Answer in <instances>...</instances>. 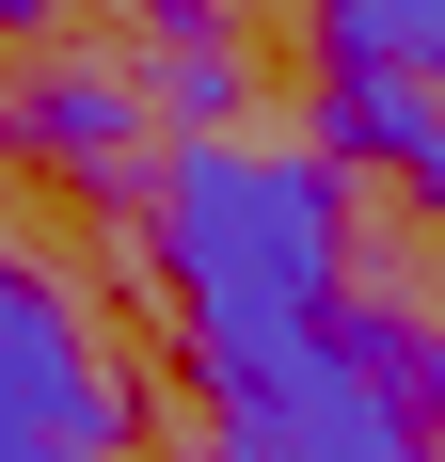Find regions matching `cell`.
I'll return each instance as SVG.
<instances>
[{"instance_id":"9","label":"cell","mask_w":445,"mask_h":462,"mask_svg":"<svg viewBox=\"0 0 445 462\" xmlns=\"http://www.w3.org/2000/svg\"><path fill=\"white\" fill-rule=\"evenodd\" d=\"M48 16H64V0H0V32H48Z\"/></svg>"},{"instance_id":"2","label":"cell","mask_w":445,"mask_h":462,"mask_svg":"<svg viewBox=\"0 0 445 462\" xmlns=\"http://www.w3.org/2000/svg\"><path fill=\"white\" fill-rule=\"evenodd\" d=\"M207 462H445V447L398 415L366 303H334L318 335H286L255 367H207Z\"/></svg>"},{"instance_id":"7","label":"cell","mask_w":445,"mask_h":462,"mask_svg":"<svg viewBox=\"0 0 445 462\" xmlns=\"http://www.w3.org/2000/svg\"><path fill=\"white\" fill-rule=\"evenodd\" d=\"M318 64H382V80H445V0H318Z\"/></svg>"},{"instance_id":"4","label":"cell","mask_w":445,"mask_h":462,"mask_svg":"<svg viewBox=\"0 0 445 462\" xmlns=\"http://www.w3.org/2000/svg\"><path fill=\"white\" fill-rule=\"evenodd\" d=\"M318 160H334V176H398L413 208H445V80L334 64V80H318Z\"/></svg>"},{"instance_id":"1","label":"cell","mask_w":445,"mask_h":462,"mask_svg":"<svg viewBox=\"0 0 445 462\" xmlns=\"http://www.w3.org/2000/svg\"><path fill=\"white\" fill-rule=\"evenodd\" d=\"M143 255L176 287V319L207 367H255L286 335L334 319V272H350V176L318 143H159V191H143Z\"/></svg>"},{"instance_id":"8","label":"cell","mask_w":445,"mask_h":462,"mask_svg":"<svg viewBox=\"0 0 445 462\" xmlns=\"http://www.w3.org/2000/svg\"><path fill=\"white\" fill-rule=\"evenodd\" d=\"M366 335H382V383H398V415L445 447V303H413V319H398V303H366Z\"/></svg>"},{"instance_id":"5","label":"cell","mask_w":445,"mask_h":462,"mask_svg":"<svg viewBox=\"0 0 445 462\" xmlns=\"http://www.w3.org/2000/svg\"><path fill=\"white\" fill-rule=\"evenodd\" d=\"M0 128L32 143L48 176H128L143 143H159V112H143V80H112V64H32V80L0 96Z\"/></svg>"},{"instance_id":"3","label":"cell","mask_w":445,"mask_h":462,"mask_svg":"<svg viewBox=\"0 0 445 462\" xmlns=\"http://www.w3.org/2000/svg\"><path fill=\"white\" fill-rule=\"evenodd\" d=\"M48 447L128 462V399L95 367V335L64 319V287L0 255V462H48Z\"/></svg>"},{"instance_id":"6","label":"cell","mask_w":445,"mask_h":462,"mask_svg":"<svg viewBox=\"0 0 445 462\" xmlns=\"http://www.w3.org/2000/svg\"><path fill=\"white\" fill-rule=\"evenodd\" d=\"M143 16H159L143 112H159L176 143H222V128H239V16H222V0H143Z\"/></svg>"}]
</instances>
